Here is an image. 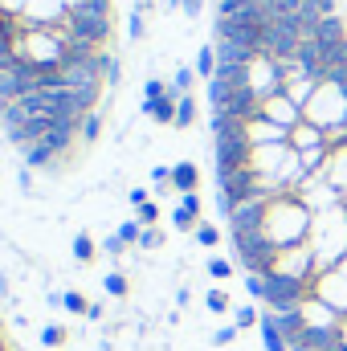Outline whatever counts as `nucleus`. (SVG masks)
<instances>
[{
    "instance_id": "f257e3e1",
    "label": "nucleus",
    "mask_w": 347,
    "mask_h": 351,
    "mask_svg": "<svg viewBox=\"0 0 347 351\" xmlns=\"http://www.w3.org/2000/svg\"><path fill=\"white\" fill-rule=\"evenodd\" d=\"M311 225H315V213L294 192H286V196L270 200L261 233L274 241V250H290V245H307L311 241Z\"/></svg>"
},
{
    "instance_id": "f03ea898",
    "label": "nucleus",
    "mask_w": 347,
    "mask_h": 351,
    "mask_svg": "<svg viewBox=\"0 0 347 351\" xmlns=\"http://www.w3.org/2000/svg\"><path fill=\"white\" fill-rule=\"evenodd\" d=\"M302 119L315 123L319 131H344L347 127V86L323 78L319 90L311 94V102L302 106Z\"/></svg>"
},
{
    "instance_id": "7ed1b4c3",
    "label": "nucleus",
    "mask_w": 347,
    "mask_h": 351,
    "mask_svg": "<svg viewBox=\"0 0 347 351\" xmlns=\"http://www.w3.org/2000/svg\"><path fill=\"white\" fill-rule=\"evenodd\" d=\"M307 294H311V282H298L286 274H265V311H274V315L298 311Z\"/></svg>"
},
{
    "instance_id": "20e7f679",
    "label": "nucleus",
    "mask_w": 347,
    "mask_h": 351,
    "mask_svg": "<svg viewBox=\"0 0 347 351\" xmlns=\"http://www.w3.org/2000/svg\"><path fill=\"white\" fill-rule=\"evenodd\" d=\"M233 250H237V262L246 265V274H270V265L278 258L265 233H233Z\"/></svg>"
},
{
    "instance_id": "39448f33",
    "label": "nucleus",
    "mask_w": 347,
    "mask_h": 351,
    "mask_svg": "<svg viewBox=\"0 0 347 351\" xmlns=\"http://www.w3.org/2000/svg\"><path fill=\"white\" fill-rule=\"evenodd\" d=\"M282 82H286V74H282V66H278L270 53H258V58L246 66V90H254L261 102L274 98V94H282Z\"/></svg>"
},
{
    "instance_id": "423d86ee",
    "label": "nucleus",
    "mask_w": 347,
    "mask_h": 351,
    "mask_svg": "<svg viewBox=\"0 0 347 351\" xmlns=\"http://www.w3.org/2000/svg\"><path fill=\"white\" fill-rule=\"evenodd\" d=\"M270 274H286V278L311 282V278H315V250H311V245L278 250V258H274V265H270Z\"/></svg>"
},
{
    "instance_id": "0eeeda50",
    "label": "nucleus",
    "mask_w": 347,
    "mask_h": 351,
    "mask_svg": "<svg viewBox=\"0 0 347 351\" xmlns=\"http://www.w3.org/2000/svg\"><path fill=\"white\" fill-rule=\"evenodd\" d=\"M311 294L323 298L339 319H347V278L339 274V269H323V274H315V278H311Z\"/></svg>"
},
{
    "instance_id": "6e6552de",
    "label": "nucleus",
    "mask_w": 347,
    "mask_h": 351,
    "mask_svg": "<svg viewBox=\"0 0 347 351\" xmlns=\"http://www.w3.org/2000/svg\"><path fill=\"white\" fill-rule=\"evenodd\" d=\"M294 196H298V200H302V204H307L311 213H327V208L344 204V200H339V192H335V188L327 184V176H307V184H302V188H298Z\"/></svg>"
},
{
    "instance_id": "1a4fd4ad",
    "label": "nucleus",
    "mask_w": 347,
    "mask_h": 351,
    "mask_svg": "<svg viewBox=\"0 0 347 351\" xmlns=\"http://www.w3.org/2000/svg\"><path fill=\"white\" fill-rule=\"evenodd\" d=\"M261 114H265L270 123L286 127V131H294V127L302 123V106H294L286 94H274V98H265V102H261Z\"/></svg>"
},
{
    "instance_id": "9d476101",
    "label": "nucleus",
    "mask_w": 347,
    "mask_h": 351,
    "mask_svg": "<svg viewBox=\"0 0 347 351\" xmlns=\"http://www.w3.org/2000/svg\"><path fill=\"white\" fill-rule=\"evenodd\" d=\"M298 315H302V323H307V327H315V331H335V327H339V315H335L323 298H315V294H307V298H302Z\"/></svg>"
},
{
    "instance_id": "9b49d317",
    "label": "nucleus",
    "mask_w": 347,
    "mask_h": 351,
    "mask_svg": "<svg viewBox=\"0 0 347 351\" xmlns=\"http://www.w3.org/2000/svg\"><path fill=\"white\" fill-rule=\"evenodd\" d=\"M323 143H327V131H319V127H315V123H307V119H302V123L290 131V147H294V152H307V147H323Z\"/></svg>"
},
{
    "instance_id": "f8f14e48",
    "label": "nucleus",
    "mask_w": 347,
    "mask_h": 351,
    "mask_svg": "<svg viewBox=\"0 0 347 351\" xmlns=\"http://www.w3.org/2000/svg\"><path fill=\"white\" fill-rule=\"evenodd\" d=\"M258 335H261V351H290V343L282 339V331H278V323H274V315H270V311H261Z\"/></svg>"
},
{
    "instance_id": "ddd939ff",
    "label": "nucleus",
    "mask_w": 347,
    "mask_h": 351,
    "mask_svg": "<svg viewBox=\"0 0 347 351\" xmlns=\"http://www.w3.org/2000/svg\"><path fill=\"white\" fill-rule=\"evenodd\" d=\"M172 184L188 196V192H196V184H200V172L192 168V164H176L172 168Z\"/></svg>"
},
{
    "instance_id": "4468645a",
    "label": "nucleus",
    "mask_w": 347,
    "mask_h": 351,
    "mask_svg": "<svg viewBox=\"0 0 347 351\" xmlns=\"http://www.w3.org/2000/svg\"><path fill=\"white\" fill-rule=\"evenodd\" d=\"M261 323V311L258 306H233V327L241 331V327H258Z\"/></svg>"
},
{
    "instance_id": "2eb2a0df",
    "label": "nucleus",
    "mask_w": 347,
    "mask_h": 351,
    "mask_svg": "<svg viewBox=\"0 0 347 351\" xmlns=\"http://www.w3.org/2000/svg\"><path fill=\"white\" fill-rule=\"evenodd\" d=\"M196 74H204V78L217 74V49H213V45H204V49L196 53Z\"/></svg>"
},
{
    "instance_id": "dca6fc26",
    "label": "nucleus",
    "mask_w": 347,
    "mask_h": 351,
    "mask_svg": "<svg viewBox=\"0 0 347 351\" xmlns=\"http://www.w3.org/2000/svg\"><path fill=\"white\" fill-rule=\"evenodd\" d=\"M192 119H196V102L188 94H180V102H176V127H188Z\"/></svg>"
},
{
    "instance_id": "f3484780",
    "label": "nucleus",
    "mask_w": 347,
    "mask_h": 351,
    "mask_svg": "<svg viewBox=\"0 0 347 351\" xmlns=\"http://www.w3.org/2000/svg\"><path fill=\"white\" fill-rule=\"evenodd\" d=\"M204 306H208L213 315H225V311H233V302H229V294H225V290H208V294H204Z\"/></svg>"
},
{
    "instance_id": "a211bd4d",
    "label": "nucleus",
    "mask_w": 347,
    "mask_h": 351,
    "mask_svg": "<svg viewBox=\"0 0 347 351\" xmlns=\"http://www.w3.org/2000/svg\"><path fill=\"white\" fill-rule=\"evenodd\" d=\"M62 306H66L70 315H90V302L82 298V294H74V290H70V294H62Z\"/></svg>"
},
{
    "instance_id": "6ab92c4d",
    "label": "nucleus",
    "mask_w": 347,
    "mask_h": 351,
    "mask_svg": "<svg viewBox=\"0 0 347 351\" xmlns=\"http://www.w3.org/2000/svg\"><path fill=\"white\" fill-rule=\"evenodd\" d=\"M246 290H250V298L265 302V274H246Z\"/></svg>"
},
{
    "instance_id": "aec40b11",
    "label": "nucleus",
    "mask_w": 347,
    "mask_h": 351,
    "mask_svg": "<svg viewBox=\"0 0 347 351\" xmlns=\"http://www.w3.org/2000/svg\"><path fill=\"white\" fill-rule=\"evenodd\" d=\"M196 241H200V245H204V250H213V245H217V241H221V233H217V229H213V225H196Z\"/></svg>"
},
{
    "instance_id": "412c9836",
    "label": "nucleus",
    "mask_w": 347,
    "mask_h": 351,
    "mask_svg": "<svg viewBox=\"0 0 347 351\" xmlns=\"http://www.w3.org/2000/svg\"><path fill=\"white\" fill-rule=\"evenodd\" d=\"M74 258H78V262H90V258H94V241H90L86 233L74 237Z\"/></svg>"
},
{
    "instance_id": "4be33fe9",
    "label": "nucleus",
    "mask_w": 347,
    "mask_h": 351,
    "mask_svg": "<svg viewBox=\"0 0 347 351\" xmlns=\"http://www.w3.org/2000/svg\"><path fill=\"white\" fill-rule=\"evenodd\" d=\"M208 274H213L217 282H225V278H233V262H225V258H213V262H208Z\"/></svg>"
},
{
    "instance_id": "5701e85b",
    "label": "nucleus",
    "mask_w": 347,
    "mask_h": 351,
    "mask_svg": "<svg viewBox=\"0 0 347 351\" xmlns=\"http://www.w3.org/2000/svg\"><path fill=\"white\" fill-rule=\"evenodd\" d=\"M106 294L123 298V294H127V278H123V274H106Z\"/></svg>"
},
{
    "instance_id": "b1692460",
    "label": "nucleus",
    "mask_w": 347,
    "mask_h": 351,
    "mask_svg": "<svg viewBox=\"0 0 347 351\" xmlns=\"http://www.w3.org/2000/svg\"><path fill=\"white\" fill-rule=\"evenodd\" d=\"M41 343H45V348H62V343H66V331H62V327H45V331H41Z\"/></svg>"
},
{
    "instance_id": "393cba45",
    "label": "nucleus",
    "mask_w": 347,
    "mask_h": 351,
    "mask_svg": "<svg viewBox=\"0 0 347 351\" xmlns=\"http://www.w3.org/2000/svg\"><path fill=\"white\" fill-rule=\"evenodd\" d=\"M237 339V327H221V331H213V348H229Z\"/></svg>"
},
{
    "instance_id": "a878e982",
    "label": "nucleus",
    "mask_w": 347,
    "mask_h": 351,
    "mask_svg": "<svg viewBox=\"0 0 347 351\" xmlns=\"http://www.w3.org/2000/svg\"><path fill=\"white\" fill-rule=\"evenodd\" d=\"M139 245H143V250H160V245H164V233H156V229H143Z\"/></svg>"
},
{
    "instance_id": "bb28decb",
    "label": "nucleus",
    "mask_w": 347,
    "mask_h": 351,
    "mask_svg": "<svg viewBox=\"0 0 347 351\" xmlns=\"http://www.w3.org/2000/svg\"><path fill=\"white\" fill-rule=\"evenodd\" d=\"M156 204H139V225H156Z\"/></svg>"
},
{
    "instance_id": "cd10ccee",
    "label": "nucleus",
    "mask_w": 347,
    "mask_h": 351,
    "mask_svg": "<svg viewBox=\"0 0 347 351\" xmlns=\"http://www.w3.org/2000/svg\"><path fill=\"white\" fill-rule=\"evenodd\" d=\"M192 86V70H180V74H176V90H188Z\"/></svg>"
},
{
    "instance_id": "c85d7f7f",
    "label": "nucleus",
    "mask_w": 347,
    "mask_h": 351,
    "mask_svg": "<svg viewBox=\"0 0 347 351\" xmlns=\"http://www.w3.org/2000/svg\"><path fill=\"white\" fill-rule=\"evenodd\" d=\"M339 348L347 351V319H339Z\"/></svg>"
},
{
    "instance_id": "c756f323",
    "label": "nucleus",
    "mask_w": 347,
    "mask_h": 351,
    "mask_svg": "<svg viewBox=\"0 0 347 351\" xmlns=\"http://www.w3.org/2000/svg\"><path fill=\"white\" fill-rule=\"evenodd\" d=\"M184 8H188V12H200V0H184Z\"/></svg>"
},
{
    "instance_id": "7c9ffc66",
    "label": "nucleus",
    "mask_w": 347,
    "mask_h": 351,
    "mask_svg": "<svg viewBox=\"0 0 347 351\" xmlns=\"http://www.w3.org/2000/svg\"><path fill=\"white\" fill-rule=\"evenodd\" d=\"M339 274H344V278H347V258H344V262H339Z\"/></svg>"
},
{
    "instance_id": "2f4dec72",
    "label": "nucleus",
    "mask_w": 347,
    "mask_h": 351,
    "mask_svg": "<svg viewBox=\"0 0 347 351\" xmlns=\"http://www.w3.org/2000/svg\"><path fill=\"white\" fill-rule=\"evenodd\" d=\"M4 290H8V286H4V278H0V294H4Z\"/></svg>"
}]
</instances>
